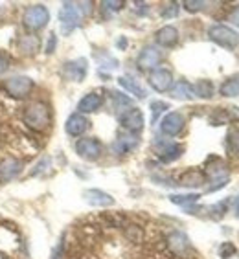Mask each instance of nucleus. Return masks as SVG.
<instances>
[{
    "label": "nucleus",
    "instance_id": "nucleus-1",
    "mask_svg": "<svg viewBox=\"0 0 239 259\" xmlns=\"http://www.w3.org/2000/svg\"><path fill=\"white\" fill-rule=\"evenodd\" d=\"M22 121L28 129L35 131V133H41V131H46L52 123V112L50 107L43 101H35V103L28 105L22 112Z\"/></svg>",
    "mask_w": 239,
    "mask_h": 259
},
{
    "label": "nucleus",
    "instance_id": "nucleus-2",
    "mask_svg": "<svg viewBox=\"0 0 239 259\" xmlns=\"http://www.w3.org/2000/svg\"><path fill=\"white\" fill-rule=\"evenodd\" d=\"M203 173L206 175V179L215 182V184L210 186L208 191L221 190V188H224V186L228 184V169H226V164L221 158H217V156H210Z\"/></svg>",
    "mask_w": 239,
    "mask_h": 259
},
{
    "label": "nucleus",
    "instance_id": "nucleus-3",
    "mask_svg": "<svg viewBox=\"0 0 239 259\" xmlns=\"http://www.w3.org/2000/svg\"><path fill=\"white\" fill-rule=\"evenodd\" d=\"M208 37L214 40L215 45H219L221 48H226V50H234L239 45V33L224 24L212 26L208 30Z\"/></svg>",
    "mask_w": 239,
    "mask_h": 259
},
{
    "label": "nucleus",
    "instance_id": "nucleus-4",
    "mask_svg": "<svg viewBox=\"0 0 239 259\" xmlns=\"http://www.w3.org/2000/svg\"><path fill=\"white\" fill-rule=\"evenodd\" d=\"M50 20V11L46 10V6L43 4H33L30 8H26L24 15H22V22L28 30H43Z\"/></svg>",
    "mask_w": 239,
    "mask_h": 259
},
{
    "label": "nucleus",
    "instance_id": "nucleus-5",
    "mask_svg": "<svg viewBox=\"0 0 239 259\" xmlns=\"http://www.w3.org/2000/svg\"><path fill=\"white\" fill-rule=\"evenodd\" d=\"M166 248L175 257L186 259L191 255V244H189L188 235L182 232H171L166 239Z\"/></svg>",
    "mask_w": 239,
    "mask_h": 259
},
{
    "label": "nucleus",
    "instance_id": "nucleus-6",
    "mask_svg": "<svg viewBox=\"0 0 239 259\" xmlns=\"http://www.w3.org/2000/svg\"><path fill=\"white\" fill-rule=\"evenodd\" d=\"M4 89L8 92V96L15 98V100H24L30 96V92L33 90V81L28 75H15L4 83Z\"/></svg>",
    "mask_w": 239,
    "mask_h": 259
},
{
    "label": "nucleus",
    "instance_id": "nucleus-7",
    "mask_svg": "<svg viewBox=\"0 0 239 259\" xmlns=\"http://www.w3.org/2000/svg\"><path fill=\"white\" fill-rule=\"evenodd\" d=\"M59 20H61L63 31H65V33H72L81 22V13H79V10H77V6H75L74 2H65L59 11Z\"/></svg>",
    "mask_w": 239,
    "mask_h": 259
},
{
    "label": "nucleus",
    "instance_id": "nucleus-8",
    "mask_svg": "<svg viewBox=\"0 0 239 259\" xmlns=\"http://www.w3.org/2000/svg\"><path fill=\"white\" fill-rule=\"evenodd\" d=\"M75 153L81 156L83 160H98L103 153V145L100 140L96 138H81L75 142Z\"/></svg>",
    "mask_w": 239,
    "mask_h": 259
},
{
    "label": "nucleus",
    "instance_id": "nucleus-9",
    "mask_svg": "<svg viewBox=\"0 0 239 259\" xmlns=\"http://www.w3.org/2000/svg\"><path fill=\"white\" fill-rule=\"evenodd\" d=\"M120 123L124 129H127L131 135H136L140 131L144 129V114H142V110L136 109V107H131L124 112V114L118 116Z\"/></svg>",
    "mask_w": 239,
    "mask_h": 259
},
{
    "label": "nucleus",
    "instance_id": "nucleus-10",
    "mask_svg": "<svg viewBox=\"0 0 239 259\" xmlns=\"http://www.w3.org/2000/svg\"><path fill=\"white\" fill-rule=\"evenodd\" d=\"M184 125H186V120L180 112H168V114L162 118V121H160V131H162L166 136H177L182 133Z\"/></svg>",
    "mask_w": 239,
    "mask_h": 259
},
{
    "label": "nucleus",
    "instance_id": "nucleus-11",
    "mask_svg": "<svg viewBox=\"0 0 239 259\" xmlns=\"http://www.w3.org/2000/svg\"><path fill=\"white\" fill-rule=\"evenodd\" d=\"M149 85L156 92H166L173 87V74L168 68H154L149 74Z\"/></svg>",
    "mask_w": 239,
    "mask_h": 259
},
{
    "label": "nucleus",
    "instance_id": "nucleus-12",
    "mask_svg": "<svg viewBox=\"0 0 239 259\" xmlns=\"http://www.w3.org/2000/svg\"><path fill=\"white\" fill-rule=\"evenodd\" d=\"M87 72H89V63H87V59H75V61H68V63H65V66H63V74H65L66 79L70 81H83L85 79Z\"/></svg>",
    "mask_w": 239,
    "mask_h": 259
},
{
    "label": "nucleus",
    "instance_id": "nucleus-13",
    "mask_svg": "<svg viewBox=\"0 0 239 259\" xmlns=\"http://www.w3.org/2000/svg\"><path fill=\"white\" fill-rule=\"evenodd\" d=\"M160 61H162V54H160L158 48H154V46H145L144 50L140 52L136 63H138L140 70H154L160 65Z\"/></svg>",
    "mask_w": 239,
    "mask_h": 259
},
{
    "label": "nucleus",
    "instance_id": "nucleus-14",
    "mask_svg": "<svg viewBox=\"0 0 239 259\" xmlns=\"http://www.w3.org/2000/svg\"><path fill=\"white\" fill-rule=\"evenodd\" d=\"M22 171V160L19 158H4L0 162V182H10Z\"/></svg>",
    "mask_w": 239,
    "mask_h": 259
},
{
    "label": "nucleus",
    "instance_id": "nucleus-15",
    "mask_svg": "<svg viewBox=\"0 0 239 259\" xmlns=\"http://www.w3.org/2000/svg\"><path fill=\"white\" fill-rule=\"evenodd\" d=\"M90 127V121L87 120L85 116L83 114H72L66 120V123H65V131L68 133L70 136H81L83 133H87V129Z\"/></svg>",
    "mask_w": 239,
    "mask_h": 259
},
{
    "label": "nucleus",
    "instance_id": "nucleus-16",
    "mask_svg": "<svg viewBox=\"0 0 239 259\" xmlns=\"http://www.w3.org/2000/svg\"><path fill=\"white\" fill-rule=\"evenodd\" d=\"M184 153V145L180 144H156V155L162 162H173Z\"/></svg>",
    "mask_w": 239,
    "mask_h": 259
},
{
    "label": "nucleus",
    "instance_id": "nucleus-17",
    "mask_svg": "<svg viewBox=\"0 0 239 259\" xmlns=\"http://www.w3.org/2000/svg\"><path fill=\"white\" fill-rule=\"evenodd\" d=\"M138 145V136L135 135H120L112 144V151L114 155H125V153H131L133 149H136Z\"/></svg>",
    "mask_w": 239,
    "mask_h": 259
},
{
    "label": "nucleus",
    "instance_id": "nucleus-18",
    "mask_svg": "<svg viewBox=\"0 0 239 259\" xmlns=\"http://www.w3.org/2000/svg\"><path fill=\"white\" fill-rule=\"evenodd\" d=\"M85 200L90 206H96V208H107V206L114 204V199L101 190H87Z\"/></svg>",
    "mask_w": 239,
    "mask_h": 259
},
{
    "label": "nucleus",
    "instance_id": "nucleus-19",
    "mask_svg": "<svg viewBox=\"0 0 239 259\" xmlns=\"http://www.w3.org/2000/svg\"><path fill=\"white\" fill-rule=\"evenodd\" d=\"M206 182V175L201 169H188L180 175L179 184L182 188H201Z\"/></svg>",
    "mask_w": 239,
    "mask_h": 259
},
{
    "label": "nucleus",
    "instance_id": "nucleus-20",
    "mask_svg": "<svg viewBox=\"0 0 239 259\" xmlns=\"http://www.w3.org/2000/svg\"><path fill=\"white\" fill-rule=\"evenodd\" d=\"M103 105V96L100 92H90L85 98H81L79 103H77V110L79 114H85V112H94Z\"/></svg>",
    "mask_w": 239,
    "mask_h": 259
},
{
    "label": "nucleus",
    "instance_id": "nucleus-21",
    "mask_svg": "<svg viewBox=\"0 0 239 259\" xmlns=\"http://www.w3.org/2000/svg\"><path fill=\"white\" fill-rule=\"evenodd\" d=\"M154 39H156V42H158L160 46L170 48V46L177 45V40H179V30H177L175 26H164V28H160V30L154 33Z\"/></svg>",
    "mask_w": 239,
    "mask_h": 259
},
{
    "label": "nucleus",
    "instance_id": "nucleus-22",
    "mask_svg": "<svg viewBox=\"0 0 239 259\" xmlns=\"http://www.w3.org/2000/svg\"><path fill=\"white\" fill-rule=\"evenodd\" d=\"M118 83H120V87H124L127 92H131V94L135 96V98H138V100H144L145 96H147V92H145L144 87L140 85L136 79H133V77L122 75V77H118Z\"/></svg>",
    "mask_w": 239,
    "mask_h": 259
},
{
    "label": "nucleus",
    "instance_id": "nucleus-23",
    "mask_svg": "<svg viewBox=\"0 0 239 259\" xmlns=\"http://www.w3.org/2000/svg\"><path fill=\"white\" fill-rule=\"evenodd\" d=\"M171 96H173L175 100H182V101L193 100L195 98L193 87L189 85L188 81H177V83L171 87Z\"/></svg>",
    "mask_w": 239,
    "mask_h": 259
},
{
    "label": "nucleus",
    "instance_id": "nucleus-24",
    "mask_svg": "<svg viewBox=\"0 0 239 259\" xmlns=\"http://www.w3.org/2000/svg\"><path fill=\"white\" fill-rule=\"evenodd\" d=\"M19 48H20V52L26 54V55L35 54L37 48H39V37H37V35H30V33L20 35L19 37Z\"/></svg>",
    "mask_w": 239,
    "mask_h": 259
},
{
    "label": "nucleus",
    "instance_id": "nucleus-25",
    "mask_svg": "<svg viewBox=\"0 0 239 259\" xmlns=\"http://www.w3.org/2000/svg\"><path fill=\"white\" fill-rule=\"evenodd\" d=\"M193 94L197 96V98H201V100H210V98L215 94L214 83L210 79H201L199 83H195Z\"/></svg>",
    "mask_w": 239,
    "mask_h": 259
},
{
    "label": "nucleus",
    "instance_id": "nucleus-26",
    "mask_svg": "<svg viewBox=\"0 0 239 259\" xmlns=\"http://www.w3.org/2000/svg\"><path fill=\"white\" fill-rule=\"evenodd\" d=\"M112 100H114V110H116V116L124 114L125 110L131 109V107H133V101H131V98H127V96L122 94V92H112Z\"/></svg>",
    "mask_w": 239,
    "mask_h": 259
},
{
    "label": "nucleus",
    "instance_id": "nucleus-27",
    "mask_svg": "<svg viewBox=\"0 0 239 259\" xmlns=\"http://www.w3.org/2000/svg\"><path fill=\"white\" fill-rule=\"evenodd\" d=\"M221 94L226 96V98H234V96H239V75H234L226 79L221 85Z\"/></svg>",
    "mask_w": 239,
    "mask_h": 259
},
{
    "label": "nucleus",
    "instance_id": "nucleus-28",
    "mask_svg": "<svg viewBox=\"0 0 239 259\" xmlns=\"http://www.w3.org/2000/svg\"><path fill=\"white\" fill-rule=\"evenodd\" d=\"M201 195L197 193H189V195H171L170 200L173 202V204H179V206H189L193 204V202H197L199 200Z\"/></svg>",
    "mask_w": 239,
    "mask_h": 259
},
{
    "label": "nucleus",
    "instance_id": "nucleus-29",
    "mask_svg": "<svg viewBox=\"0 0 239 259\" xmlns=\"http://www.w3.org/2000/svg\"><path fill=\"white\" fill-rule=\"evenodd\" d=\"M226 144H228V149L232 151V155L239 156V129H230L228 131Z\"/></svg>",
    "mask_w": 239,
    "mask_h": 259
},
{
    "label": "nucleus",
    "instance_id": "nucleus-30",
    "mask_svg": "<svg viewBox=\"0 0 239 259\" xmlns=\"http://www.w3.org/2000/svg\"><path fill=\"white\" fill-rule=\"evenodd\" d=\"M168 109H170V105L166 103V101H153V103H151V112H153V123L156 120H158V116L162 114V112H166Z\"/></svg>",
    "mask_w": 239,
    "mask_h": 259
},
{
    "label": "nucleus",
    "instance_id": "nucleus-31",
    "mask_svg": "<svg viewBox=\"0 0 239 259\" xmlns=\"http://www.w3.org/2000/svg\"><path fill=\"white\" fill-rule=\"evenodd\" d=\"M184 8L188 11H191V13H195V11H201L206 8V2L205 0H186L184 2Z\"/></svg>",
    "mask_w": 239,
    "mask_h": 259
},
{
    "label": "nucleus",
    "instance_id": "nucleus-32",
    "mask_svg": "<svg viewBox=\"0 0 239 259\" xmlns=\"http://www.w3.org/2000/svg\"><path fill=\"white\" fill-rule=\"evenodd\" d=\"M177 13H179V2H171V4H168L164 8L162 17L164 19H173V17H177Z\"/></svg>",
    "mask_w": 239,
    "mask_h": 259
},
{
    "label": "nucleus",
    "instance_id": "nucleus-33",
    "mask_svg": "<svg viewBox=\"0 0 239 259\" xmlns=\"http://www.w3.org/2000/svg\"><path fill=\"white\" fill-rule=\"evenodd\" d=\"M219 254L223 259H228L232 257V255L235 254V246L232 243H223L221 244V248H219Z\"/></svg>",
    "mask_w": 239,
    "mask_h": 259
},
{
    "label": "nucleus",
    "instance_id": "nucleus-34",
    "mask_svg": "<svg viewBox=\"0 0 239 259\" xmlns=\"http://www.w3.org/2000/svg\"><path fill=\"white\" fill-rule=\"evenodd\" d=\"M124 6H125V2H122V0H105L103 2L105 10H110V11H120Z\"/></svg>",
    "mask_w": 239,
    "mask_h": 259
},
{
    "label": "nucleus",
    "instance_id": "nucleus-35",
    "mask_svg": "<svg viewBox=\"0 0 239 259\" xmlns=\"http://www.w3.org/2000/svg\"><path fill=\"white\" fill-rule=\"evenodd\" d=\"M75 6H77V10H79L81 17L89 15L90 11H92V2H79V4H75Z\"/></svg>",
    "mask_w": 239,
    "mask_h": 259
},
{
    "label": "nucleus",
    "instance_id": "nucleus-36",
    "mask_svg": "<svg viewBox=\"0 0 239 259\" xmlns=\"http://www.w3.org/2000/svg\"><path fill=\"white\" fill-rule=\"evenodd\" d=\"M55 45H57V37L52 33L50 39H48V45H46V54H54V52H55Z\"/></svg>",
    "mask_w": 239,
    "mask_h": 259
},
{
    "label": "nucleus",
    "instance_id": "nucleus-37",
    "mask_svg": "<svg viewBox=\"0 0 239 259\" xmlns=\"http://www.w3.org/2000/svg\"><path fill=\"white\" fill-rule=\"evenodd\" d=\"M50 164H52V160L48 158V156H46V158H43V160H41V164L37 165V169H35L31 175H37V173H41V171H45L46 167H48V165H50Z\"/></svg>",
    "mask_w": 239,
    "mask_h": 259
},
{
    "label": "nucleus",
    "instance_id": "nucleus-38",
    "mask_svg": "<svg viewBox=\"0 0 239 259\" xmlns=\"http://www.w3.org/2000/svg\"><path fill=\"white\" fill-rule=\"evenodd\" d=\"M10 66V59H8V55L0 54V74H4L6 70Z\"/></svg>",
    "mask_w": 239,
    "mask_h": 259
},
{
    "label": "nucleus",
    "instance_id": "nucleus-39",
    "mask_svg": "<svg viewBox=\"0 0 239 259\" xmlns=\"http://www.w3.org/2000/svg\"><path fill=\"white\" fill-rule=\"evenodd\" d=\"M230 19H232V22H234L235 26H239V8H235V10L232 11V15H230Z\"/></svg>",
    "mask_w": 239,
    "mask_h": 259
},
{
    "label": "nucleus",
    "instance_id": "nucleus-40",
    "mask_svg": "<svg viewBox=\"0 0 239 259\" xmlns=\"http://www.w3.org/2000/svg\"><path fill=\"white\" fill-rule=\"evenodd\" d=\"M234 211H235V215L239 217V195H237V197H234Z\"/></svg>",
    "mask_w": 239,
    "mask_h": 259
},
{
    "label": "nucleus",
    "instance_id": "nucleus-41",
    "mask_svg": "<svg viewBox=\"0 0 239 259\" xmlns=\"http://www.w3.org/2000/svg\"><path fill=\"white\" fill-rule=\"evenodd\" d=\"M118 45H120V46H125V45H127V40H125V39H120Z\"/></svg>",
    "mask_w": 239,
    "mask_h": 259
}]
</instances>
